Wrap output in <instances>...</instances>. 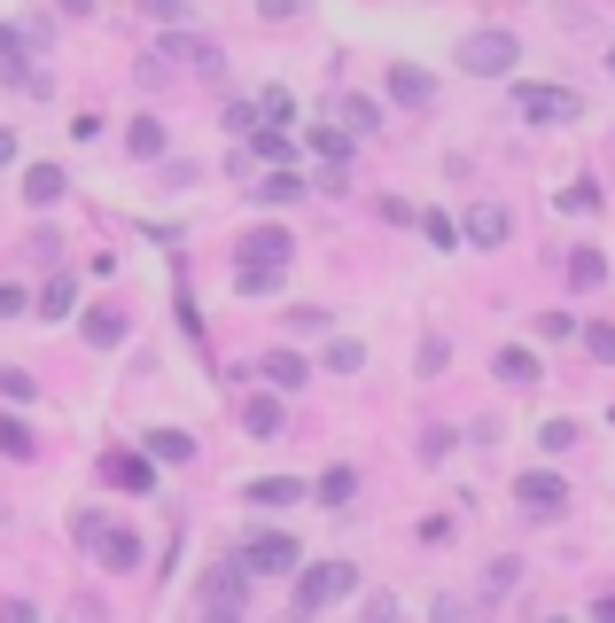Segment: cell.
Returning <instances> with one entry per match:
<instances>
[{"label": "cell", "instance_id": "obj_17", "mask_svg": "<svg viewBox=\"0 0 615 623\" xmlns=\"http://www.w3.org/2000/svg\"><path fill=\"white\" fill-rule=\"evenodd\" d=\"M86 343H94V351L125 343V312H118V304H102V312H86Z\"/></svg>", "mask_w": 615, "mask_h": 623}, {"label": "cell", "instance_id": "obj_32", "mask_svg": "<svg viewBox=\"0 0 615 623\" xmlns=\"http://www.w3.org/2000/svg\"><path fill=\"white\" fill-rule=\"evenodd\" d=\"M538 436H546V453H569V444H577V421H546Z\"/></svg>", "mask_w": 615, "mask_h": 623}, {"label": "cell", "instance_id": "obj_23", "mask_svg": "<svg viewBox=\"0 0 615 623\" xmlns=\"http://www.w3.org/2000/svg\"><path fill=\"white\" fill-rule=\"evenodd\" d=\"M125 148H133V156H164V125H156V118H133Z\"/></svg>", "mask_w": 615, "mask_h": 623}, {"label": "cell", "instance_id": "obj_20", "mask_svg": "<svg viewBox=\"0 0 615 623\" xmlns=\"http://www.w3.org/2000/svg\"><path fill=\"white\" fill-rule=\"evenodd\" d=\"M491 367H499V382H514V390H530V382H538V359H530V351H499Z\"/></svg>", "mask_w": 615, "mask_h": 623}, {"label": "cell", "instance_id": "obj_28", "mask_svg": "<svg viewBox=\"0 0 615 623\" xmlns=\"http://www.w3.org/2000/svg\"><path fill=\"white\" fill-rule=\"evenodd\" d=\"M584 351H592L600 367H615V327H607V320H600V327H584Z\"/></svg>", "mask_w": 615, "mask_h": 623}, {"label": "cell", "instance_id": "obj_8", "mask_svg": "<svg viewBox=\"0 0 615 623\" xmlns=\"http://www.w3.org/2000/svg\"><path fill=\"white\" fill-rule=\"evenodd\" d=\"M242 429H249L257 444H273V436L289 429V413H281V398H273V390H249V398H242Z\"/></svg>", "mask_w": 615, "mask_h": 623}, {"label": "cell", "instance_id": "obj_36", "mask_svg": "<svg viewBox=\"0 0 615 623\" xmlns=\"http://www.w3.org/2000/svg\"><path fill=\"white\" fill-rule=\"evenodd\" d=\"M297 9H304V0H257V16H266V24H289Z\"/></svg>", "mask_w": 615, "mask_h": 623}, {"label": "cell", "instance_id": "obj_15", "mask_svg": "<svg viewBox=\"0 0 615 623\" xmlns=\"http://www.w3.org/2000/svg\"><path fill=\"white\" fill-rule=\"evenodd\" d=\"M335 125H343L350 141H367V133L382 125V110H374V102H359V94H343V102H335Z\"/></svg>", "mask_w": 615, "mask_h": 623}, {"label": "cell", "instance_id": "obj_13", "mask_svg": "<svg viewBox=\"0 0 615 623\" xmlns=\"http://www.w3.org/2000/svg\"><path fill=\"white\" fill-rule=\"evenodd\" d=\"M390 94H398L405 110H428V102H436V86H428V70H413V63H398V70H390Z\"/></svg>", "mask_w": 615, "mask_h": 623}, {"label": "cell", "instance_id": "obj_2", "mask_svg": "<svg viewBox=\"0 0 615 623\" xmlns=\"http://www.w3.org/2000/svg\"><path fill=\"white\" fill-rule=\"evenodd\" d=\"M350 592H359V569H350V561H312L289 600H297V615H320V608H335V600H350Z\"/></svg>", "mask_w": 615, "mask_h": 623}, {"label": "cell", "instance_id": "obj_37", "mask_svg": "<svg viewBox=\"0 0 615 623\" xmlns=\"http://www.w3.org/2000/svg\"><path fill=\"white\" fill-rule=\"evenodd\" d=\"M0 312H24V289H9V281H0Z\"/></svg>", "mask_w": 615, "mask_h": 623}, {"label": "cell", "instance_id": "obj_26", "mask_svg": "<svg viewBox=\"0 0 615 623\" xmlns=\"http://www.w3.org/2000/svg\"><path fill=\"white\" fill-rule=\"evenodd\" d=\"M350 367H367V343H327V375H350Z\"/></svg>", "mask_w": 615, "mask_h": 623}, {"label": "cell", "instance_id": "obj_22", "mask_svg": "<svg viewBox=\"0 0 615 623\" xmlns=\"http://www.w3.org/2000/svg\"><path fill=\"white\" fill-rule=\"evenodd\" d=\"M350 491H359V476H350V468H327L320 476V507H350Z\"/></svg>", "mask_w": 615, "mask_h": 623}, {"label": "cell", "instance_id": "obj_27", "mask_svg": "<svg viewBox=\"0 0 615 623\" xmlns=\"http://www.w3.org/2000/svg\"><path fill=\"white\" fill-rule=\"evenodd\" d=\"M0 453H9V460H32V429H24V421H0Z\"/></svg>", "mask_w": 615, "mask_h": 623}, {"label": "cell", "instance_id": "obj_19", "mask_svg": "<svg viewBox=\"0 0 615 623\" xmlns=\"http://www.w3.org/2000/svg\"><path fill=\"white\" fill-rule=\"evenodd\" d=\"M304 375H312V367L297 359V351H273V359H266V382H273V390H304Z\"/></svg>", "mask_w": 615, "mask_h": 623}, {"label": "cell", "instance_id": "obj_40", "mask_svg": "<svg viewBox=\"0 0 615 623\" xmlns=\"http://www.w3.org/2000/svg\"><path fill=\"white\" fill-rule=\"evenodd\" d=\"M607 70H615V47H607Z\"/></svg>", "mask_w": 615, "mask_h": 623}, {"label": "cell", "instance_id": "obj_4", "mask_svg": "<svg viewBox=\"0 0 615 623\" xmlns=\"http://www.w3.org/2000/svg\"><path fill=\"white\" fill-rule=\"evenodd\" d=\"M514 118H522V125H577L584 102L569 94V86H522V94H514Z\"/></svg>", "mask_w": 615, "mask_h": 623}, {"label": "cell", "instance_id": "obj_24", "mask_svg": "<svg viewBox=\"0 0 615 623\" xmlns=\"http://www.w3.org/2000/svg\"><path fill=\"white\" fill-rule=\"evenodd\" d=\"M70 297H78V281H70V274H55V281H47V297H40V312H47V320H63V312H70Z\"/></svg>", "mask_w": 615, "mask_h": 623}, {"label": "cell", "instance_id": "obj_33", "mask_svg": "<svg viewBox=\"0 0 615 623\" xmlns=\"http://www.w3.org/2000/svg\"><path fill=\"white\" fill-rule=\"evenodd\" d=\"M141 9H148L156 24H188V0H141Z\"/></svg>", "mask_w": 615, "mask_h": 623}, {"label": "cell", "instance_id": "obj_35", "mask_svg": "<svg viewBox=\"0 0 615 623\" xmlns=\"http://www.w3.org/2000/svg\"><path fill=\"white\" fill-rule=\"evenodd\" d=\"M0 398H32V375L24 367H0Z\"/></svg>", "mask_w": 615, "mask_h": 623}, {"label": "cell", "instance_id": "obj_5", "mask_svg": "<svg viewBox=\"0 0 615 623\" xmlns=\"http://www.w3.org/2000/svg\"><path fill=\"white\" fill-rule=\"evenodd\" d=\"M249 600V569H242V554L234 561H219L211 577H203V615H234Z\"/></svg>", "mask_w": 615, "mask_h": 623}, {"label": "cell", "instance_id": "obj_10", "mask_svg": "<svg viewBox=\"0 0 615 623\" xmlns=\"http://www.w3.org/2000/svg\"><path fill=\"white\" fill-rule=\"evenodd\" d=\"M506 234H514V219H506L499 203H476V211H468V242H476V249H499Z\"/></svg>", "mask_w": 615, "mask_h": 623}, {"label": "cell", "instance_id": "obj_1", "mask_svg": "<svg viewBox=\"0 0 615 623\" xmlns=\"http://www.w3.org/2000/svg\"><path fill=\"white\" fill-rule=\"evenodd\" d=\"M78 538H86V546H94V554H102V569H110V577H125V569H141V538H133V530H125V522H110V514H94V507H86V514H78Z\"/></svg>", "mask_w": 615, "mask_h": 623}, {"label": "cell", "instance_id": "obj_12", "mask_svg": "<svg viewBox=\"0 0 615 623\" xmlns=\"http://www.w3.org/2000/svg\"><path fill=\"white\" fill-rule=\"evenodd\" d=\"M156 63H188V70H219V63H226V55H219V47H211V40H180V32H171V40H164V55H156Z\"/></svg>", "mask_w": 615, "mask_h": 623}, {"label": "cell", "instance_id": "obj_7", "mask_svg": "<svg viewBox=\"0 0 615 623\" xmlns=\"http://www.w3.org/2000/svg\"><path fill=\"white\" fill-rule=\"evenodd\" d=\"M242 561H249L257 577H297V561H304V554H297L289 538H273V530H266V538H249V546H242Z\"/></svg>", "mask_w": 615, "mask_h": 623}, {"label": "cell", "instance_id": "obj_34", "mask_svg": "<svg viewBox=\"0 0 615 623\" xmlns=\"http://www.w3.org/2000/svg\"><path fill=\"white\" fill-rule=\"evenodd\" d=\"M110 476H118V483H125V491H148V460H118V468H110Z\"/></svg>", "mask_w": 615, "mask_h": 623}, {"label": "cell", "instance_id": "obj_25", "mask_svg": "<svg viewBox=\"0 0 615 623\" xmlns=\"http://www.w3.org/2000/svg\"><path fill=\"white\" fill-rule=\"evenodd\" d=\"M257 118H266V125H289V118H297V102L281 94V86H266V94H257Z\"/></svg>", "mask_w": 615, "mask_h": 623}, {"label": "cell", "instance_id": "obj_11", "mask_svg": "<svg viewBox=\"0 0 615 623\" xmlns=\"http://www.w3.org/2000/svg\"><path fill=\"white\" fill-rule=\"evenodd\" d=\"M63 188H70V180H63L55 164H32V171H24V203H32V211H55V203H63Z\"/></svg>", "mask_w": 615, "mask_h": 623}, {"label": "cell", "instance_id": "obj_30", "mask_svg": "<svg viewBox=\"0 0 615 623\" xmlns=\"http://www.w3.org/2000/svg\"><path fill=\"white\" fill-rule=\"evenodd\" d=\"M538 335H546V343H569L577 320H569V312H538Z\"/></svg>", "mask_w": 615, "mask_h": 623}, {"label": "cell", "instance_id": "obj_14", "mask_svg": "<svg viewBox=\"0 0 615 623\" xmlns=\"http://www.w3.org/2000/svg\"><path fill=\"white\" fill-rule=\"evenodd\" d=\"M242 499L273 514V507H297V499H304V483H289V476H266V483H242Z\"/></svg>", "mask_w": 615, "mask_h": 623}, {"label": "cell", "instance_id": "obj_9", "mask_svg": "<svg viewBox=\"0 0 615 623\" xmlns=\"http://www.w3.org/2000/svg\"><path fill=\"white\" fill-rule=\"evenodd\" d=\"M242 257L249 265H289L297 242H289V226H257V234H242Z\"/></svg>", "mask_w": 615, "mask_h": 623}, {"label": "cell", "instance_id": "obj_21", "mask_svg": "<svg viewBox=\"0 0 615 623\" xmlns=\"http://www.w3.org/2000/svg\"><path fill=\"white\" fill-rule=\"evenodd\" d=\"M600 281H607V257L600 249H577L569 257V289H600Z\"/></svg>", "mask_w": 615, "mask_h": 623}, {"label": "cell", "instance_id": "obj_6", "mask_svg": "<svg viewBox=\"0 0 615 623\" xmlns=\"http://www.w3.org/2000/svg\"><path fill=\"white\" fill-rule=\"evenodd\" d=\"M514 499H522V514H530V522H554V514L569 507V483L538 468V476H522V483H514Z\"/></svg>", "mask_w": 615, "mask_h": 623}, {"label": "cell", "instance_id": "obj_38", "mask_svg": "<svg viewBox=\"0 0 615 623\" xmlns=\"http://www.w3.org/2000/svg\"><path fill=\"white\" fill-rule=\"evenodd\" d=\"M0 164H16V133H0Z\"/></svg>", "mask_w": 615, "mask_h": 623}, {"label": "cell", "instance_id": "obj_29", "mask_svg": "<svg viewBox=\"0 0 615 623\" xmlns=\"http://www.w3.org/2000/svg\"><path fill=\"white\" fill-rule=\"evenodd\" d=\"M421 234H428V242H436V249H452V242H460V226H452V219H445V211H428V219H421Z\"/></svg>", "mask_w": 615, "mask_h": 623}, {"label": "cell", "instance_id": "obj_3", "mask_svg": "<svg viewBox=\"0 0 615 623\" xmlns=\"http://www.w3.org/2000/svg\"><path fill=\"white\" fill-rule=\"evenodd\" d=\"M522 63V40L514 32H468L460 40V70H476V78H506Z\"/></svg>", "mask_w": 615, "mask_h": 623}, {"label": "cell", "instance_id": "obj_39", "mask_svg": "<svg viewBox=\"0 0 615 623\" xmlns=\"http://www.w3.org/2000/svg\"><path fill=\"white\" fill-rule=\"evenodd\" d=\"M63 9H70V16H86V9H94V0H63Z\"/></svg>", "mask_w": 615, "mask_h": 623}, {"label": "cell", "instance_id": "obj_18", "mask_svg": "<svg viewBox=\"0 0 615 623\" xmlns=\"http://www.w3.org/2000/svg\"><path fill=\"white\" fill-rule=\"evenodd\" d=\"M188 453H195L188 429H148V460H188Z\"/></svg>", "mask_w": 615, "mask_h": 623}, {"label": "cell", "instance_id": "obj_31", "mask_svg": "<svg viewBox=\"0 0 615 623\" xmlns=\"http://www.w3.org/2000/svg\"><path fill=\"white\" fill-rule=\"evenodd\" d=\"M0 70H9V78H16V70H24V40H16V32H9V24H0Z\"/></svg>", "mask_w": 615, "mask_h": 623}, {"label": "cell", "instance_id": "obj_16", "mask_svg": "<svg viewBox=\"0 0 615 623\" xmlns=\"http://www.w3.org/2000/svg\"><path fill=\"white\" fill-rule=\"evenodd\" d=\"M249 196H257V203H304V171H289V164H281L273 180H257Z\"/></svg>", "mask_w": 615, "mask_h": 623}]
</instances>
